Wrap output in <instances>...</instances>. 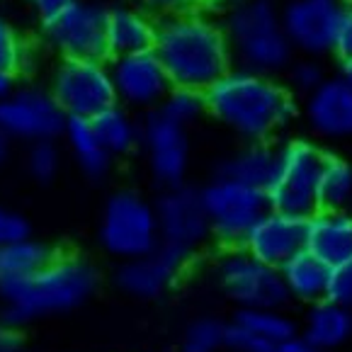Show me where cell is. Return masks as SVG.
<instances>
[{"mask_svg":"<svg viewBox=\"0 0 352 352\" xmlns=\"http://www.w3.org/2000/svg\"><path fill=\"white\" fill-rule=\"evenodd\" d=\"M207 114L243 144L270 141L299 114V102L285 80L233 66L209 90Z\"/></svg>","mask_w":352,"mask_h":352,"instance_id":"cell-1","label":"cell"},{"mask_svg":"<svg viewBox=\"0 0 352 352\" xmlns=\"http://www.w3.org/2000/svg\"><path fill=\"white\" fill-rule=\"evenodd\" d=\"M153 54L175 88L204 93L233 68V54L221 17L207 8L161 17L155 22Z\"/></svg>","mask_w":352,"mask_h":352,"instance_id":"cell-2","label":"cell"},{"mask_svg":"<svg viewBox=\"0 0 352 352\" xmlns=\"http://www.w3.org/2000/svg\"><path fill=\"white\" fill-rule=\"evenodd\" d=\"M100 275L78 255H54L36 275L0 285V321L20 328L76 311L98 292Z\"/></svg>","mask_w":352,"mask_h":352,"instance_id":"cell-3","label":"cell"},{"mask_svg":"<svg viewBox=\"0 0 352 352\" xmlns=\"http://www.w3.org/2000/svg\"><path fill=\"white\" fill-rule=\"evenodd\" d=\"M219 17L233 66L272 78L285 76L296 54L282 27L280 0H236Z\"/></svg>","mask_w":352,"mask_h":352,"instance_id":"cell-4","label":"cell"},{"mask_svg":"<svg viewBox=\"0 0 352 352\" xmlns=\"http://www.w3.org/2000/svg\"><path fill=\"white\" fill-rule=\"evenodd\" d=\"M275 155V170L265 185L267 207L292 217L309 219L316 212V185L326 151L311 139L282 141Z\"/></svg>","mask_w":352,"mask_h":352,"instance_id":"cell-5","label":"cell"},{"mask_svg":"<svg viewBox=\"0 0 352 352\" xmlns=\"http://www.w3.org/2000/svg\"><path fill=\"white\" fill-rule=\"evenodd\" d=\"M98 239L104 253L120 263L153 253L161 245L153 202L136 190H117L100 214Z\"/></svg>","mask_w":352,"mask_h":352,"instance_id":"cell-6","label":"cell"},{"mask_svg":"<svg viewBox=\"0 0 352 352\" xmlns=\"http://www.w3.org/2000/svg\"><path fill=\"white\" fill-rule=\"evenodd\" d=\"M104 15H107V6L98 0H73L54 15L36 20L39 47L56 58L107 61Z\"/></svg>","mask_w":352,"mask_h":352,"instance_id":"cell-7","label":"cell"},{"mask_svg":"<svg viewBox=\"0 0 352 352\" xmlns=\"http://www.w3.org/2000/svg\"><path fill=\"white\" fill-rule=\"evenodd\" d=\"M204 212H207L212 239L221 248H239L253 223L267 212L265 190L231 177L214 175L199 190Z\"/></svg>","mask_w":352,"mask_h":352,"instance_id":"cell-8","label":"cell"},{"mask_svg":"<svg viewBox=\"0 0 352 352\" xmlns=\"http://www.w3.org/2000/svg\"><path fill=\"white\" fill-rule=\"evenodd\" d=\"M219 289L239 311L285 309L289 301L280 270L253 258L245 248H223L214 265Z\"/></svg>","mask_w":352,"mask_h":352,"instance_id":"cell-9","label":"cell"},{"mask_svg":"<svg viewBox=\"0 0 352 352\" xmlns=\"http://www.w3.org/2000/svg\"><path fill=\"white\" fill-rule=\"evenodd\" d=\"M47 88L66 117L93 120L95 114L117 102L107 61L58 58L49 73Z\"/></svg>","mask_w":352,"mask_h":352,"instance_id":"cell-10","label":"cell"},{"mask_svg":"<svg viewBox=\"0 0 352 352\" xmlns=\"http://www.w3.org/2000/svg\"><path fill=\"white\" fill-rule=\"evenodd\" d=\"M66 120L63 109L44 85H15L0 100V129L20 144L61 139Z\"/></svg>","mask_w":352,"mask_h":352,"instance_id":"cell-11","label":"cell"},{"mask_svg":"<svg viewBox=\"0 0 352 352\" xmlns=\"http://www.w3.org/2000/svg\"><path fill=\"white\" fill-rule=\"evenodd\" d=\"M153 207L163 248H170L192 260V255H197V250L212 239L207 212L199 190L195 187H166Z\"/></svg>","mask_w":352,"mask_h":352,"instance_id":"cell-12","label":"cell"},{"mask_svg":"<svg viewBox=\"0 0 352 352\" xmlns=\"http://www.w3.org/2000/svg\"><path fill=\"white\" fill-rule=\"evenodd\" d=\"M345 0H285L282 27L296 56L323 58L336 52Z\"/></svg>","mask_w":352,"mask_h":352,"instance_id":"cell-13","label":"cell"},{"mask_svg":"<svg viewBox=\"0 0 352 352\" xmlns=\"http://www.w3.org/2000/svg\"><path fill=\"white\" fill-rule=\"evenodd\" d=\"M107 66L117 104L131 109V112H155L173 88L170 78L153 54V49L109 56Z\"/></svg>","mask_w":352,"mask_h":352,"instance_id":"cell-14","label":"cell"},{"mask_svg":"<svg viewBox=\"0 0 352 352\" xmlns=\"http://www.w3.org/2000/svg\"><path fill=\"white\" fill-rule=\"evenodd\" d=\"M141 151L151 177L166 187L185 185L192 163V144L185 126L163 117L158 109L141 120Z\"/></svg>","mask_w":352,"mask_h":352,"instance_id":"cell-15","label":"cell"},{"mask_svg":"<svg viewBox=\"0 0 352 352\" xmlns=\"http://www.w3.org/2000/svg\"><path fill=\"white\" fill-rule=\"evenodd\" d=\"M299 112L316 139L331 144L352 139V88L340 76H328L314 93L301 98Z\"/></svg>","mask_w":352,"mask_h":352,"instance_id":"cell-16","label":"cell"},{"mask_svg":"<svg viewBox=\"0 0 352 352\" xmlns=\"http://www.w3.org/2000/svg\"><path fill=\"white\" fill-rule=\"evenodd\" d=\"M190 258L175 253L170 248H158L148 255L120 263L114 282L126 296L134 299H158L175 287L180 275L185 272Z\"/></svg>","mask_w":352,"mask_h":352,"instance_id":"cell-17","label":"cell"},{"mask_svg":"<svg viewBox=\"0 0 352 352\" xmlns=\"http://www.w3.org/2000/svg\"><path fill=\"white\" fill-rule=\"evenodd\" d=\"M306 219L267 209L245 236L241 248L248 250L253 258L280 270L289 258L304 250Z\"/></svg>","mask_w":352,"mask_h":352,"instance_id":"cell-18","label":"cell"},{"mask_svg":"<svg viewBox=\"0 0 352 352\" xmlns=\"http://www.w3.org/2000/svg\"><path fill=\"white\" fill-rule=\"evenodd\" d=\"M155 22L158 20L134 0H122V3L107 6V15H104L107 54L109 56H122V54L153 49Z\"/></svg>","mask_w":352,"mask_h":352,"instance_id":"cell-19","label":"cell"},{"mask_svg":"<svg viewBox=\"0 0 352 352\" xmlns=\"http://www.w3.org/2000/svg\"><path fill=\"white\" fill-rule=\"evenodd\" d=\"M304 250L323 265L352 258V214L347 209H316L306 219Z\"/></svg>","mask_w":352,"mask_h":352,"instance_id":"cell-20","label":"cell"},{"mask_svg":"<svg viewBox=\"0 0 352 352\" xmlns=\"http://www.w3.org/2000/svg\"><path fill=\"white\" fill-rule=\"evenodd\" d=\"M301 338L318 352L338 350L352 338V309L328 299L311 304L304 316Z\"/></svg>","mask_w":352,"mask_h":352,"instance_id":"cell-21","label":"cell"},{"mask_svg":"<svg viewBox=\"0 0 352 352\" xmlns=\"http://www.w3.org/2000/svg\"><path fill=\"white\" fill-rule=\"evenodd\" d=\"M61 139L66 141V148L71 153L73 163L80 168L83 175L90 180H102L112 168V155L104 151L102 141L98 139L93 122L83 117H68L63 126Z\"/></svg>","mask_w":352,"mask_h":352,"instance_id":"cell-22","label":"cell"},{"mask_svg":"<svg viewBox=\"0 0 352 352\" xmlns=\"http://www.w3.org/2000/svg\"><path fill=\"white\" fill-rule=\"evenodd\" d=\"M277 148L270 146V141H258V144H243L236 151L226 153L221 163L217 166V175L231 177V180L245 182L265 190V185L275 170Z\"/></svg>","mask_w":352,"mask_h":352,"instance_id":"cell-23","label":"cell"},{"mask_svg":"<svg viewBox=\"0 0 352 352\" xmlns=\"http://www.w3.org/2000/svg\"><path fill=\"white\" fill-rule=\"evenodd\" d=\"M280 275L289 299L309 306L326 299L331 267L323 265L318 258H314L311 253H306V250H301L294 258L287 260L280 267Z\"/></svg>","mask_w":352,"mask_h":352,"instance_id":"cell-24","label":"cell"},{"mask_svg":"<svg viewBox=\"0 0 352 352\" xmlns=\"http://www.w3.org/2000/svg\"><path fill=\"white\" fill-rule=\"evenodd\" d=\"M93 126L98 131V139L102 141L104 151L112 158H124L141 144V122L136 120V112L122 107V104H109L100 114H95Z\"/></svg>","mask_w":352,"mask_h":352,"instance_id":"cell-25","label":"cell"},{"mask_svg":"<svg viewBox=\"0 0 352 352\" xmlns=\"http://www.w3.org/2000/svg\"><path fill=\"white\" fill-rule=\"evenodd\" d=\"M36 61H39L36 44L25 34L20 22L0 6V71L20 78L34 71Z\"/></svg>","mask_w":352,"mask_h":352,"instance_id":"cell-26","label":"cell"},{"mask_svg":"<svg viewBox=\"0 0 352 352\" xmlns=\"http://www.w3.org/2000/svg\"><path fill=\"white\" fill-rule=\"evenodd\" d=\"M52 248L34 236H25L20 241L0 245V285L36 275L44 265L52 263Z\"/></svg>","mask_w":352,"mask_h":352,"instance_id":"cell-27","label":"cell"},{"mask_svg":"<svg viewBox=\"0 0 352 352\" xmlns=\"http://www.w3.org/2000/svg\"><path fill=\"white\" fill-rule=\"evenodd\" d=\"M318 209H347L352 204V163L326 153L316 185Z\"/></svg>","mask_w":352,"mask_h":352,"instance_id":"cell-28","label":"cell"},{"mask_svg":"<svg viewBox=\"0 0 352 352\" xmlns=\"http://www.w3.org/2000/svg\"><path fill=\"white\" fill-rule=\"evenodd\" d=\"M236 321L243 328H248L253 336H258L260 340H265L267 345L277 347L285 340L296 336V323L289 314H285V309H250V311H239Z\"/></svg>","mask_w":352,"mask_h":352,"instance_id":"cell-29","label":"cell"},{"mask_svg":"<svg viewBox=\"0 0 352 352\" xmlns=\"http://www.w3.org/2000/svg\"><path fill=\"white\" fill-rule=\"evenodd\" d=\"M158 112L170 122H175V124L190 129V126H195L207 117V98H204L202 90L175 88L173 85L170 93L166 95V100L158 107Z\"/></svg>","mask_w":352,"mask_h":352,"instance_id":"cell-30","label":"cell"},{"mask_svg":"<svg viewBox=\"0 0 352 352\" xmlns=\"http://www.w3.org/2000/svg\"><path fill=\"white\" fill-rule=\"evenodd\" d=\"M226 350V323L217 318L192 321L182 338V352H221Z\"/></svg>","mask_w":352,"mask_h":352,"instance_id":"cell-31","label":"cell"},{"mask_svg":"<svg viewBox=\"0 0 352 352\" xmlns=\"http://www.w3.org/2000/svg\"><path fill=\"white\" fill-rule=\"evenodd\" d=\"M326 78H328V71L321 63V58L294 56V61H292L289 68L285 71V85L289 88V93L294 95V98H306V95L314 93Z\"/></svg>","mask_w":352,"mask_h":352,"instance_id":"cell-32","label":"cell"},{"mask_svg":"<svg viewBox=\"0 0 352 352\" xmlns=\"http://www.w3.org/2000/svg\"><path fill=\"white\" fill-rule=\"evenodd\" d=\"M61 166H63V155L61 148L56 146V141H36V144L27 146L25 168L32 180L52 182L58 175Z\"/></svg>","mask_w":352,"mask_h":352,"instance_id":"cell-33","label":"cell"},{"mask_svg":"<svg viewBox=\"0 0 352 352\" xmlns=\"http://www.w3.org/2000/svg\"><path fill=\"white\" fill-rule=\"evenodd\" d=\"M326 299L336 301L340 306L352 309V258L333 265L331 275H328V289Z\"/></svg>","mask_w":352,"mask_h":352,"instance_id":"cell-34","label":"cell"},{"mask_svg":"<svg viewBox=\"0 0 352 352\" xmlns=\"http://www.w3.org/2000/svg\"><path fill=\"white\" fill-rule=\"evenodd\" d=\"M226 350L228 352H275V347L260 340L258 336L241 326L236 318L226 326Z\"/></svg>","mask_w":352,"mask_h":352,"instance_id":"cell-35","label":"cell"},{"mask_svg":"<svg viewBox=\"0 0 352 352\" xmlns=\"http://www.w3.org/2000/svg\"><path fill=\"white\" fill-rule=\"evenodd\" d=\"M25 236H30V221L25 214L8 204H0V245L20 241Z\"/></svg>","mask_w":352,"mask_h":352,"instance_id":"cell-36","label":"cell"},{"mask_svg":"<svg viewBox=\"0 0 352 352\" xmlns=\"http://www.w3.org/2000/svg\"><path fill=\"white\" fill-rule=\"evenodd\" d=\"M134 3H139L144 10H148L155 20L192 10V8H199V0H134Z\"/></svg>","mask_w":352,"mask_h":352,"instance_id":"cell-37","label":"cell"},{"mask_svg":"<svg viewBox=\"0 0 352 352\" xmlns=\"http://www.w3.org/2000/svg\"><path fill=\"white\" fill-rule=\"evenodd\" d=\"M342 61H350L352 58V0H345V10H342L340 30H338L336 39V52Z\"/></svg>","mask_w":352,"mask_h":352,"instance_id":"cell-38","label":"cell"},{"mask_svg":"<svg viewBox=\"0 0 352 352\" xmlns=\"http://www.w3.org/2000/svg\"><path fill=\"white\" fill-rule=\"evenodd\" d=\"M25 3H27V10H30L36 20H42V17H49L56 10H61V8H66L73 0H25Z\"/></svg>","mask_w":352,"mask_h":352,"instance_id":"cell-39","label":"cell"},{"mask_svg":"<svg viewBox=\"0 0 352 352\" xmlns=\"http://www.w3.org/2000/svg\"><path fill=\"white\" fill-rule=\"evenodd\" d=\"M275 352H318V350L311 345V342H306L301 336H294V338H289V340L282 342V345H277Z\"/></svg>","mask_w":352,"mask_h":352,"instance_id":"cell-40","label":"cell"},{"mask_svg":"<svg viewBox=\"0 0 352 352\" xmlns=\"http://www.w3.org/2000/svg\"><path fill=\"white\" fill-rule=\"evenodd\" d=\"M12 146H15V141H12L10 136L6 134V131L0 129V168H6L8 163H10V158H12Z\"/></svg>","mask_w":352,"mask_h":352,"instance_id":"cell-41","label":"cell"},{"mask_svg":"<svg viewBox=\"0 0 352 352\" xmlns=\"http://www.w3.org/2000/svg\"><path fill=\"white\" fill-rule=\"evenodd\" d=\"M17 85V78L12 76V73H6V71H0V100L6 98L8 93H10L12 88Z\"/></svg>","mask_w":352,"mask_h":352,"instance_id":"cell-42","label":"cell"},{"mask_svg":"<svg viewBox=\"0 0 352 352\" xmlns=\"http://www.w3.org/2000/svg\"><path fill=\"white\" fill-rule=\"evenodd\" d=\"M340 78L345 80L347 85L352 88V58L350 61H342V68H340Z\"/></svg>","mask_w":352,"mask_h":352,"instance_id":"cell-43","label":"cell"},{"mask_svg":"<svg viewBox=\"0 0 352 352\" xmlns=\"http://www.w3.org/2000/svg\"><path fill=\"white\" fill-rule=\"evenodd\" d=\"M199 3H204V6H209V8H228L231 3H236V0H199Z\"/></svg>","mask_w":352,"mask_h":352,"instance_id":"cell-44","label":"cell"},{"mask_svg":"<svg viewBox=\"0 0 352 352\" xmlns=\"http://www.w3.org/2000/svg\"><path fill=\"white\" fill-rule=\"evenodd\" d=\"M0 352H27L25 347H22V342L20 345H10V347H0Z\"/></svg>","mask_w":352,"mask_h":352,"instance_id":"cell-45","label":"cell"},{"mask_svg":"<svg viewBox=\"0 0 352 352\" xmlns=\"http://www.w3.org/2000/svg\"><path fill=\"white\" fill-rule=\"evenodd\" d=\"M98 3H102V6H114V3H122V0H98Z\"/></svg>","mask_w":352,"mask_h":352,"instance_id":"cell-46","label":"cell"}]
</instances>
